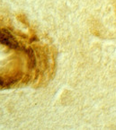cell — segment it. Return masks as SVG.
Masks as SVG:
<instances>
[{"label": "cell", "instance_id": "6da1fadb", "mask_svg": "<svg viewBox=\"0 0 116 130\" xmlns=\"http://www.w3.org/2000/svg\"><path fill=\"white\" fill-rule=\"evenodd\" d=\"M0 43L9 47L10 48L16 50V48H19V44H18L17 40L6 30H3L2 31H0Z\"/></svg>", "mask_w": 116, "mask_h": 130}, {"label": "cell", "instance_id": "7a4b0ae2", "mask_svg": "<svg viewBox=\"0 0 116 130\" xmlns=\"http://www.w3.org/2000/svg\"><path fill=\"white\" fill-rule=\"evenodd\" d=\"M6 81L4 80V79L3 78H1V77H0V87H2V86H5L6 85Z\"/></svg>", "mask_w": 116, "mask_h": 130}]
</instances>
